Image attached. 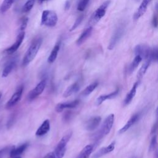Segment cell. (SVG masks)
<instances>
[{"label": "cell", "instance_id": "obj_2", "mask_svg": "<svg viewBox=\"0 0 158 158\" xmlns=\"http://www.w3.org/2000/svg\"><path fill=\"white\" fill-rule=\"evenodd\" d=\"M114 122V115L113 114H109L105 120L102 124L101 127L99 132L96 134L94 137L97 141L101 139L103 137L107 135L112 128V126Z\"/></svg>", "mask_w": 158, "mask_h": 158}, {"label": "cell", "instance_id": "obj_36", "mask_svg": "<svg viewBox=\"0 0 158 158\" xmlns=\"http://www.w3.org/2000/svg\"><path fill=\"white\" fill-rule=\"evenodd\" d=\"M8 149V148H5L3 149L0 150V157H2L3 156V155L6 153V152L7 151V150Z\"/></svg>", "mask_w": 158, "mask_h": 158}, {"label": "cell", "instance_id": "obj_29", "mask_svg": "<svg viewBox=\"0 0 158 158\" xmlns=\"http://www.w3.org/2000/svg\"><path fill=\"white\" fill-rule=\"evenodd\" d=\"M35 0H27L22 8V11L24 13H28L33 8Z\"/></svg>", "mask_w": 158, "mask_h": 158}, {"label": "cell", "instance_id": "obj_33", "mask_svg": "<svg viewBox=\"0 0 158 158\" xmlns=\"http://www.w3.org/2000/svg\"><path fill=\"white\" fill-rule=\"evenodd\" d=\"M157 145V136L156 135H153L152 138H151V141L150 143V145H149V151H153Z\"/></svg>", "mask_w": 158, "mask_h": 158}, {"label": "cell", "instance_id": "obj_14", "mask_svg": "<svg viewBox=\"0 0 158 158\" xmlns=\"http://www.w3.org/2000/svg\"><path fill=\"white\" fill-rule=\"evenodd\" d=\"M115 145H116V142L113 141L106 147H103L101 148L100 150H98L95 154H94L93 158H100L108 153H110L115 149Z\"/></svg>", "mask_w": 158, "mask_h": 158}, {"label": "cell", "instance_id": "obj_22", "mask_svg": "<svg viewBox=\"0 0 158 158\" xmlns=\"http://www.w3.org/2000/svg\"><path fill=\"white\" fill-rule=\"evenodd\" d=\"M60 46H61V42H58L55 45L53 49L52 50L51 54H50V56L48 58V63H50V64L53 63L56 61V59L57 57L58 53L60 50Z\"/></svg>", "mask_w": 158, "mask_h": 158}, {"label": "cell", "instance_id": "obj_40", "mask_svg": "<svg viewBox=\"0 0 158 158\" xmlns=\"http://www.w3.org/2000/svg\"><path fill=\"white\" fill-rule=\"evenodd\" d=\"M2 97V92H0V100H1Z\"/></svg>", "mask_w": 158, "mask_h": 158}, {"label": "cell", "instance_id": "obj_8", "mask_svg": "<svg viewBox=\"0 0 158 158\" xmlns=\"http://www.w3.org/2000/svg\"><path fill=\"white\" fill-rule=\"evenodd\" d=\"M23 91H24V86L23 85H21L19 87V88L14 93L13 95L11 97L10 100L7 103L6 105V108L9 109L13 108L20 100L23 93Z\"/></svg>", "mask_w": 158, "mask_h": 158}, {"label": "cell", "instance_id": "obj_27", "mask_svg": "<svg viewBox=\"0 0 158 158\" xmlns=\"http://www.w3.org/2000/svg\"><path fill=\"white\" fill-rule=\"evenodd\" d=\"M98 85V83L97 82L91 83L88 86H86V88L82 91V94L83 97L88 96L89 94H90L94 90L97 88Z\"/></svg>", "mask_w": 158, "mask_h": 158}, {"label": "cell", "instance_id": "obj_9", "mask_svg": "<svg viewBox=\"0 0 158 158\" xmlns=\"http://www.w3.org/2000/svg\"><path fill=\"white\" fill-rule=\"evenodd\" d=\"M25 34L24 32V31H20V33L17 35L16 40L14 42V43L13 45H11L9 48H8V49L6 50L5 51L8 54H13L19 49V48L21 45L22 43L23 42V40L25 37Z\"/></svg>", "mask_w": 158, "mask_h": 158}, {"label": "cell", "instance_id": "obj_10", "mask_svg": "<svg viewBox=\"0 0 158 158\" xmlns=\"http://www.w3.org/2000/svg\"><path fill=\"white\" fill-rule=\"evenodd\" d=\"M101 121V118L100 116H94L90 118L85 123V129L88 131L94 130L98 128Z\"/></svg>", "mask_w": 158, "mask_h": 158}, {"label": "cell", "instance_id": "obj_38", "mask_svg": "<svg viewBox=\"0 0 158 158\" xmlns=\"http://www.w3.org/2000/svg\"><path fill=\"white\" fill-rule=\"evenodd\" d=\"M156 130H157V126H156V123L153 126V127H152V130H151V134H154L155 132H156Z\"/></svg>", "mask_w": 158, "mask_h": 158}, {"label": "cell", "instance_id": "obj_5", "mask_svg": "<svg viewBox=\"0 0 158 158\" xmlns=\"http://www.w3.org/2000/svg\"><path fill=\"white\" fill-rule=\"evenodd\" d=\"M124 30H125V28L122 25L116 28L114 34L112 35V36L110 42H109L108 47V50H112L115 48V46H116L117 43L119 42V40L123 36V33H124Z\"/></svg>", "mask_w": 158, "mask_h": 158}, {"label": "cell", "instance_id": "obj_17", "mask_svg": "<svg viewBox=\"0 0 158 158\" xmlns=\"http://www.w3.org/2000/svg\"><path fill=\"white\" fill-rule=\"evenodd\" d=\"M92 31H93V27L91 26L88 27L85 30H84L83 31V32L80 35V37L77 40L76 44L78 46H80L82 44H83L88 39V37L91 36L92 34Z\"/></svg>", "mask_w": 158, "mask_h": 158}, {"label": "cell", "instance_id": "obj_41", "mask_svg": "<svg viewBox=\"0 0 158 158\" xmlns=\"http://www.w3.org/2000/svg\"><path fill=\"white\" fill-rule=\"evenodd\" d=\"M13 158H21L20 157H13Z\"/></svg>", "mask_w": 158, "mask_h": 158}, {"label": "cell", "instance_id": "obj_20", "mask_svg": "<svg viewBox=\"0 0 158 158\" xmlns=\"http://www.w3.org/2000/svg\"><path fill=\"white\" fill-rule=\"evenodd\" d=\"M94 149L93 145L90 144L85 146L77 156V158H89Z\"/></svg>", "mask_w": 158, "mask_h": 158}, {"label": "cell", "instance_id": "obj_11", "mask_svg": "<svg viewBox=\"0 0 158 158\" xmlns=\"http://www.w3.org/2000/svg\"><path fill=\"white\" fill-rule=\"evenodd\" d=\"M72 135V133L69 132L66 135H65L64 137H63L61 138V140L59 141L58 144L57 145L54 151H59V152H61V151L66 152L67 145H68V142L69 141Z\"/></svg>", "mask_w": 158, "mask_h": 158}, {"label": "cell", "instance_id": "obj_35", "mask_svg": "<svg viewBox=\"0 0 158 158\" xmlns=\"http://www.w3.org/2000/svg\"><path fill=\"white\" fill-rule=\"evenodd\" d=\"M152 25L155 28H157V13H155L153 16V17H152Z\"/></svg>", "mask_w": 158, "mask_h": 158}, {"label": "cell", "instance_id": "obj_23", "mask_svg": "<svg viewBox=\"0 0 158 158\" xmlns=\"http://www.w3.org/2000/svg\"><path fill=\"white\" fill-rule=\"evenodd\" d=\"M151 61L150 59H146L145 62L143 64V65L141 66V68L140 69L138 72V75H137V77H138V82H139L141 79L143 77L144 75L145 74L146 72L147 71L148 68L149 67L150 64H151Z\"/></svg>", "mask_w": 158, "mask_h": 158}, {"label": "cell", "instance_id": "obj_42", "mask_svg": "<svg viewBox=\"0 0 158 158\" xmlns=\"http://www.w3.org/2000/svg\"><path fill=\"white\" fill-rule=\"evenodd\" d=\"M134 158H135V157H134Z\"/></svg>", "mask_w": 158, "mask_h": 158}, {"label": "cell", "instance_id": "obj_19", "mask_svg": "<svg viewBox=\"0 0 158 158\" xmlns=\"http://www.w3.org/2000/svg\"><path fill=\"white\" fill-rule=\"evenodd\" d=\"M119 91V89L117 88L116 91H113V92H112L109 94H103V95L100 96L97 100V105L99 106V105H101L106 100L112 99V98H115L118 94Z\"/></svg>", "mask_w": 158, "mask_h": 158}, {"label": "cell", "instance_id": "obj_30", "mask_svg": "<svg viewBox=\"0 0 158 158\" xmlns=\"http://www.w3.org/2000/svg\"><path fill=\"white\" fill-rule=\"evenodd\" d=\"M89 2L90 0H79L77 4V10L79 11H83L86 9Z\"/></svg>", "mask_w": 158, "mask_h": 158}, {"label": "cell", "instance_id": "obj_34", "mask_svg": "<svg viewBox=\"0 0 158 158\" xmlns=\"http://www.w3.org/2000/svg\"><path fill=\"white\" fill-rule=\"evenodd\" d=\"M28 17H24L22 20H21V24H20V31H24V30L26 28L27 26V23H28Z\"/></svg>", "mask_w": 158, "mask_h": 158}, {"label": "cell", "instance_id": "obj_12", "mask_svg": "<svg viewBox=\"0 0 158 158\" xmlns=\"http://www.w3.org/2000/svg\"><path fill=\"white\" fill-rule=\"evenodd\" d=\"M149 2V0H143L138 9L134 15L133 18L134 20H138L141 17H142L145 14V13L147 10Z\"/></svg>", "mask_w": 158, "mask_h": 158}, {"label": "cell", "instance_id": "obj_4", "mask_svg": "<svg viewBox=\"0 0 158 158\" xmlns=\"http://www.w3.org/2000/svg\"><path fill=\"white\" fill-rule=\"evenodd\" d=\"M111 3L110 0H107L105 2H104L95 11H94L90 19V23L93 24H95L98 22L106 14V11L108 8L109 7Z\"/></svg>", "mask_w": 158, "mask_h": 158}, {"label": "cell", "instance_id": "obj_21", "mask_svg": "<svg viewBox=\"0 0 158 158\" xmlns=\"http://www.w3.org/2000/svg\"><path fill=\"white\" fill-rule=\"evenodd\" d=\"M80 89V85L78 82H75L71 85H70L64 91V94H63V97L65 98H68L74 93L77 92Z\"/></svg>", "mask_w": 158, "mask_h": 158}, {"label": "cell", "instance_id": "obj_15", "mask_svg": "<svg viewBox=\"0 0 158 158\" xmlns=\"http://www.w3.org/2000/svg\"><path fill=\"white\" fill-rule=\"evenodd\" d=\"M139 117H140V115L138 114H136L132 116L130 118V119L127 121V122L125 123V125L123 126V127L119 130V133L121 134L125 133V132H127L133 125H134L138 121V120L139 119Z\"/></svg>", "mask_w": 158, "mask_h": 158}, {"label": "cell", "instance_id": "obj_6", "mask_svg": "<svg viewBox=\"0 0 158 158\" xmlns=\"http://www.w3.org/2000/svg\"><path fill=\"white\" fill-rule=\"evenodd\" d=\"M46 85V80H42L32 90H31L28 94V100L32 101L37 98L43 93Z\"/></svg>", "mask_w": 158, "mask_h": 158}, {"label": "cell", "instance_id": "obj_26", "mask_svg": "<svg viewBox=\"0 0 158 158\" xmlns=\"http://www.w3.org/2000/svg\"><path fill=\"white\" fill-rule=\"evenodd\" d=\"M142 59H143L140 56L136 55V56L135 57L134 59L133 60V61L132 62V63L130 64V66L129 67L128 71H129V72L130 74L132 73L138 68V66L140 64V62H141Z\"/></svg>", "mask_w": 158, "mask_h": 158}, {"label": "cell", "instance_id": "obj_37", "mask_svg": "<svg viewBox=\"0 0 158 158\" xmlns=\"http://www.w3.org/2000/svg\"><path fill=\"white\" fill-rule=\"evenodd\" d=\"M43 158H54L53 152H51L47 154L46 156H45V157Z\"/></svg>", "mask_w": 158, "mask_h": 158}, {"label": "cell", "instance_id": "obj_24", "mask_svg": "<svg viewBox=\"0 0 158 158\" xmlns=\"http://www.w3.org/2000/svg\"><path fill=\"white\" fill-rule=\"evenodd\" d=\"M27 146H28V143H24L16 148L13 149L12 150H11V152H10V157L12 158L15 157H19V156H20L24 152V151L26 149Z\"/></svg>", "mask_w": 158, "mask_h": 158}, {"label": "cell", "instance_id": "obj_16", "mask_svg": "<svg viewBox=\"0 0 158 158\" xmlns=\"http://www.w3.org/2000/svg\"><path fill=\"white\" fill-rule=\"evenodd\" d=\"M50 130V122L48 119L45 120L36 132V136L42 137L46 135Z\"/></svg>", "mask_w": 158, "mask_h": 158}, {"label": "cell", "instance_id": "obj_13", "mask_svg": "<svg viewBox=\"0 0 158 158\" xmlns=\"http://www.w3.org/2000/svg\"><path fill=\"white\" fill-rule=\"evenodd\" d=\"M80 103V101L77 100L71 102L59 103L56 107V111L57 112H61L66 109H73L76 108Z\"/></svg>", "mask_w": 158, "mask_h": 158}, {"label": "cell", "instance_id": "obj_31", "mask_svg": "<svg viewBox=\"0 0 158 158\" xmlns=\"http://www.w3.org/2000/svg\"><path fill=\"white\" fill-rule=\"evenodd\" d=\"M158 58V50L157 47H154L151 48V54H150V59L151 61L156 62Z\"/></svg>", "mask_w": 158, "mask_h": 158}, {"label": "cell", "instance_id": "obj_32", "mask_svg": "<svg viewBox=\"0 0 158 158\" xmlns=\"http://www.w3.org/2000/svg\"><path fill=\"white\" fill-rule=\"evenodd\" d=\"M83 19V15H81V16H79V17H77V19L75 20V22L74 24H73V25H72V27H71L70 31H72L75 30L81 24V23H82Z\"/></svg>", "mask_w": 158, "mask_h": 158}, {"label": "cell", "instance_id": "obj_7", "mask_svg": "<svg viewBox=\"0 0 158 158\" xmlns=\"http://www.w3.org/2000/svg\"><path fill=\"white\" fill-rule=\"evenodd\" d=\"M135 55L140 56L142 59H150L151 48L146 45H138L134 50ZM151 60V59H150ZM152 62V61H151Z\"/></svg>", "mask_w": 158, "mask_h": 158}, {"label": "cell", "instance_id": "obj_28", "mask_svg": "<svg viewBox=\"0 0 158 158\" xmlns=\"http://www.w3.org/2000/svg\"><path fill=\"white\" fill-rule=\"evenodd\" d=\"M15 0H4L1 7H0V12L2 13H5L11 8Z\"/></svg>", "mask_w": 158, "mask_h": 158}, {"label": "cell", "instance_id": "obj_1", "mask_svg": "<svg viewBox=\"0 0 158 158\" xmlns=\"http://www.w3.org/2000/svg\"><path fill=\"white\" fill-rule=\"evenodd\" d=\"M43 39L40 37L35 38L31 45H30L28 49L27 50L22 61V66L25 67L28 66L30 63L36 57L40 48L42 45Z\"/></svg>", "mask_w": 158, "mask_h": 158}, {"label": "cell", "instance_id": "obj_3", "mask_svg": "<svg viewBox=\"0 0 158 158\" xmlns=\"http://www.w3.org/2000/svg\"><path fill=\"white\" fill-rule=\"evenodd\" d=\"M57 14L51 10H45L42 16L41 24L48 27H53L57 23Z\"/></svg>", "mask_w": 158, "mask_h": 158}, {"label": "cell", "instance_id": "obj_18", "mask_svg": "<svg viewBox=\"0 0 158 158\" xmlns=\"http://www.w3.org/2000/svg\"><path fill=\"white\" fill-rule=\"evenodd\" d=\"M138 86V82H137L135 83V84L134 85L133 87L132 88L131 90L129 91V93L127 94V96H126L124 101H123V103L124 105L127 106L128 105H129L131 101H132V100L134 99V98L135 97L136 93H137V88Z\"/></svg>", "mask_w": 158, "mask_h": 158}, {"label": "cell", "instance_id": "obj_25", "mask_svg": "<svg viewBox=\"0 0 158 158\" xmlns=\"http://www.w3.org/2000/svg\"><path fill=\"white\" fill-rule=\"evenodd\" d=\"M16 64V62L15 61H10L8 64L5 66V69L3 71L2 73V77H8L9 74L12 72V71L14 69Z\"/></svg>", "mask_w": 158, "mask_h": 158}, {"label": "cell", "instance_id": "obj_39", "mask_svg": "<svg viewBox=\"0 0 158 158\" xmlns=\"http://www.w3.org/2000/svg\"><path fill=\"white\" fill-rule=\"evenodd\" d=\"M45 1H46V0H38V2H39V3H40V4H42V3H43L44 2H45Z\"/></svg>", "mask_w": 158, "mask_h": 158}]
</instances>
